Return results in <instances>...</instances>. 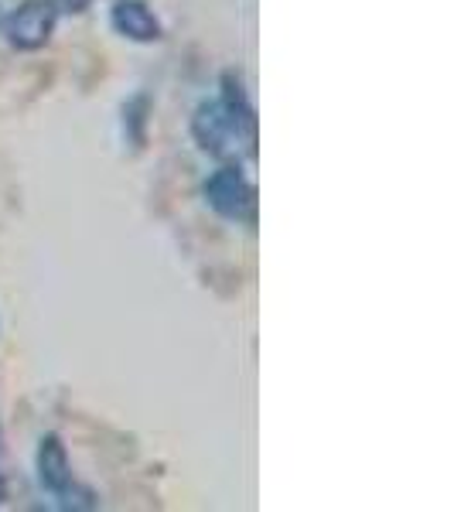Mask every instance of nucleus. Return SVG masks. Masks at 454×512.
Wrapping results in <instances>:
<instances>
[{
	"label": "nucleus",
	"mask_w": 454,
	"mask_h": 512,
	"mask_svg": "<svg viewBox=\"0 0 454 512\" xmlns=\"http://www.w3.org/2000/svg\"><path fill=\"white\" fill-rule=\"evenodd\" d=\"M192 137L209 158L239 164L257 151V120L236 117L222 99H205L192 113Z\"/></svg>",
	"instance_id": "nucleus-1"
},
{
	"label": "nucleus",
	"mask_w": 454,
	"mask_h": 512,
	"mask_svg": "<svg viewBox=\"0 0 454 512\" xmlns=\"http://www.w3.org/2000/svg\"><path fill=\"white\" fill-rule=\"evenodd\" d=\"M209 209L226 222H257V188L246 181L239 164H222L202 188Z\"/></svg>",
	"instance_id": "nucleus-2"
},
{
	"label": "nucleus",
	"mask_w": 454,
	"mask_h": 512,
	"mask_svg": "<svg viewBox=\"0 0 454 512\" xmlns=\"http://www.w3.org/2000/svg\"><path fill=\"white\" fill-rule=\"evenodd\" d=\"M55 28H59V7L52 0H24L18 11L7 14L4 35L7 45L18 52H38L52 41Z\"/></svg>",
	"instance_id": "nucleus-3"
},
{
	"label": "nucleus",
	"mask_w": 454,
	"mask_h": 512,
	"mask_svg": "<svg viewBox=\"0 0 454 512\" xmlns=\"http://www.w3.org/2000/svg\"><path fill=\"white\" fill-rule=\"evenodd\" d=\"M110 24L120 38L137 41V45H154V41H161L164 35L158 14L151 11L147 0H113Z\"/></svg>",
	"instance_id": "nucleus-4"
},
{
	"label": "nucleus",
	"mask_w": 454,
	"mask_h": 512,
	"mask_svg": "<svg viewBox=\"0 0 454 512\" xmlns=\"http://www.w3.org/2000/svg\"><path fill=\"white\" fill-rule=\"evenodd\" d=\"M35 468H38L41 489L52 492V495H62L72 482H76V478H72V465H69V451H65V444H62L59 434H45V437H41Z\"/></svg>",
	"instance_id": "nucleus-5"
},
{
	"label": "nucleus",
	"mask_w": 454,
	"mask_h": 512,
	"mask_svg": "<svg viewBox=\"0 0 454 512\" xmlns=\"http://www.w3.org/2000/svg\"><path fill=\"white\" fill-rule=\"evenodd\" d=\"M147 113H151V99H147L144 93L130 96L127 106H123V137H127L137 151L147 140Z\"/></svg>",
	"instance_id": "nucleus-6"
},
{
	"label": "nucleus",
	"mask_w": 454,
	"mask_h": 512,
	"mask_svg": "<svg viewBox=\"0 0 454 512\" xmlns=\"http://www.w3.org/2000/svg\"><path fill=\"white\" fill-rule=\"evenodd\" d=\"M59 499L62 509H72V512H82V509H96V495L89 489H82L79 482H72L69 489H65L62 495H55Z\"/></svg>",
	"instance_id": "nucleus-7"
},
{
	"label": "nucleus",
	"mask_w": 454,
	"mask_h": 512,
	"mask_svg": "<svg viewBox=\"0 0 454 512\" xmlns=\"http://www.w3.org/2000/svg\"><path fill=\"white\" fill-rule=\"evenodd\" d=\"M52 4L59 7V14H82V11H89L96 0H52Z\"/></svg>",
	"instance_id": "nucleus-8"
},
{
	"label": "nucleus",
	"mask_w": 454,
	"mask_h": 512,
	"mask_svg": "<svg viewBox=\"0 0 454 512\" xmlns=\"http://www.w3.org/2000/svg\"><path fill=\"white\" fill-rule=\"evenodd\" d=\"M4 499H7V482H4V475H0V506H4Z\"/></svg>",
	"instance_id": "nucleus-9"
}]
</instances>
